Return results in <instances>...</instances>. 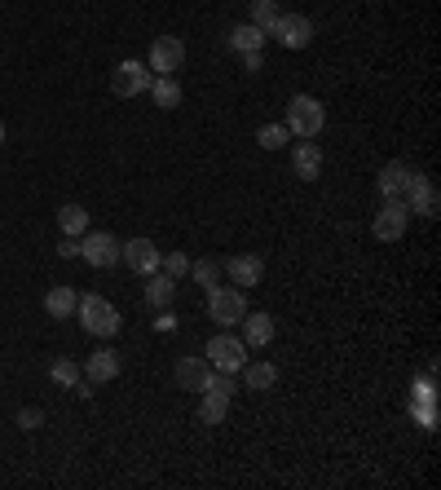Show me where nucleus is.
<instances>
[{"instance_id": "nucleus-1", "label": "nucleus", "mask_w": 441, "mask_h": 490, "mask_svg": "<svg viewBox=\"0 0 441 490\" xmlns=\"http://www.w3.org/2000/svg\"><path fill=\"white\" fill-rule=\"evenodd\" d=\"M76 314H80V327L98 341H110L119 332V309L110 305L107 296H80L76 301Z\"/></svg>"}, {"instance_id": "nucleus-2", "label": "nucleus", "mask_w": 441, "mask_h": 490, "mask_svg": "<svg viewBox=\"0 0 441 490\" xmlns=\"http://www.w3.org/2000/svg\"><path fill=\"white\" fill-rule=\"evenodd\" d=\"M287 133L292 137H318L323 133V124H327V111H323V102L318 98H309V93H296L292 102H287Z\"/></svg>"}, {"instance_id": "nucleus-3", "label": "nucleus", "mask_w": 441, "mask_h": 490, "mask_svg": "<svg viewBox=\"0 0 441 490\" xmlns=\"http://www.w3.org/2000/svg\"><path fill=\"white\" fill-rule=\"evenodd\" d=\"M243 314H247V292L243 287H212L208 292V318L220 323V327H234V323H243Z\"/></svg>"}, {"instance_id": "nucleus-4", "label": "nucleus", "mask_w": 441, "mask_h": 490, "mask_svg": "<svg viewBox=\"0 0 441 490\" xmlns=\"http://www.w3.org/2000/svg\"><path fill=\"white\" fill-rule=\"evenodd\" d=\"M212 371H229V375H238L243 363H247V345H243V336H229V332H220L208 341V354H204Z\"/></svg>"}, {"instance_id": "nucleus-5", "label": "nucleus", "mask_w": 441, "mask_h": 490, "mask_svg": "<svg viewBox=\"0 0 441 490\" xmlns=\"http://www.w3.org/2000/svg\"><path fill=\"white\" fill-rule=\"evenodd\" d=\"M181 62H186L181 36H155L150 40V58H146L150 76H172V71H181Z\"/></svg>"}, {"instance_id": "nucleus-6", "label": "nucleus", "mask_w": 441, "mask_h": 490, "mask_svg": "<svg viewBox=\"0 0 441 490\" xmlns=\"http://www.w3.org/2000/svg\"><path fill=\"white\" fill-rule=\"evenodd\" d=\"M150 67L146 62H137V58H128V62H119L115 71H110V93L115 98H137V93H146L150 89Z\"/></svg>"}, {"instance_id": "nucleus-7", "label": "nucleus", "mask_w": 441, "mask_h": 490, "mask_svg": "<svg viewBox=\"0 0 441 490\" xmlns=\"http://www.w3.org/2000/svg\"><path fill=\"white\" fill-rule=\"evenodd\" d=\"M269 36H274L283 49H309L314 22H309V13H278V22L269 27Z\"/></svg>"}, {"instance_id": "nucleus-8", "label": "nucleus", "mask_w": 441, "mask_h": 490, "mask_svg": "<svg viewBox=\"0 0 441 490\" xmlns=\"http://www.w3.org/2000/svg\"><path fill=\"white\" fill-rule=\"evenodd\" d=\"M119 239L107 235V230H93V235H80V256L93 265V269H110V265H119Z\"/></svg>"}, {"instance_id": "nucleus-9", "label": "nucleus", "mask_w": 441, "mask_h": 490, "mask_svg": "<svg viewBox=\"0 0 441 490\" xmlns=\"http://www.w3.org/2000/svg\"><path fill=\"white\" fill-rule=\"evenodd\" d=\"M159 247H155V239H128V244L119 247V261L132 269V274H155L159 269Z\"/></svg>"}, {"instance_id": "nucleus-10", "label": "nucleus", "mask_w": 441, "mask_h": 490, "mask_svg": "<svg viewBox=\"0 0 441 490\" xmlns=\"http://www.w3.org/2000/svg\"><path fill=\"white\" fill-rule=\"evenodd\" d=\"M411 177H415V168H411V164H402V159L384 164V168H380V195H384V204H402V199H406Z\"/></svg>"}, {"instance_id": "nucleus-11", "label": "nucleus", "mask_w": 441, "mask_h": 490, "mask_svg": "<svg viewBox=\"0 0 441 490\" xmlns=\"http://www.w3.org/2000/svg\"><path fill=\"white\" fill-rule=\"evenodd\" d=\"M406 226H411L406 204H384L380 217H375V239H380V244H397V239L406 235Z\"/></svg>"}, {"instance_id": "nucleus-12", "label": "nucleus", "mask_w": 441, "mask_h": 490, "mask_svg": "<svg viewBox=\"0 0 441 490\" xmlns=\"http://www.w3.org/2000/svg\"><path fill=\"white\" fill-rule=\"evenodd\" d=\"M220 269L229 274V283H234V287H243V292H247V287H256V283H261V274H265V261H261L256 252H243V256H229Z\"/></svg>"}, {"instance_id": "nucleus-13", "label": "nucleus", "mask_w": 441, "mask_h": 490, "mask_svg": "<svg viewBox=\"0 0 441 490\" xmlns=\"http://www.w3.org/2000/svg\"><path fill=\"white\" fill-rule=\"evenodd\" d=\"M406 213H420V217H437V190H433V181L424 177V173H415L411 177V186H406Z\"/></svg>"}, {"instance_id": "nucleus-14", "label": "nucleus", "mask_w": 441, "mask_h": 490, "mask_svg": "<svg viewBox=\"0 0 441 490\" xmlns=\"http://www.w3.org/2000/svg\"><path fill=\"white\" fill-rule=\"evenodd\" d=\"M292 173H296L301 181H314V177L323 173V150H318L314 137H301V141H296V150H292Z\"/></svg>"}, {"instance_id": "nucleus-15", "label": "nucleus", "mask_w": 441, "mask_h": 490, "mask_svg": "<svg viewBox=\"0 0 441 490\" xmlns=\"http://www.w3.org/2000/svg\"><path fill=\"white\" fill-rule=\"evenodd\" d=\"M269 341H274V318L247 309V314H243V345H247V349H265Z\"/></svg>"}, {"instance_id": "nucleus-16", "label": "nucleus", "mask_w": 441, "mask_h": 490, "mask_svg": "<svg viewBox=\"0 0 441 490\" xmlns=\"http://www.w3.org/2000/svg\"><path fill=\"white\" fill-rule=\"evenodd\" d=\"M208 375H212V363H208V358H181V363H177V384H181V389H195V393H199V389L208 384Z\"/></svg>"}, {"instance_id": "nucleus-17", "label": "nucleus", "mask_w": 441, "mask_h": 490, "mask_svg": "<svg viewBox=\"0 0 441 490\" xmlns=\"http://www.w3.org/2000/svg\"><path fill=\"white\" fill-rule=\"evenodd\" d=\"M84 375H89L93 384H107V380H115V375H119V354H115V349H98V354H89Z\"/></svg>"}, {"instance_id": "nucleus-18", "label": "nucleus", "mask_w": 441, "mask_h": 490, "mask_svg": "<svg viewBox=\"0 0 441 490\" xmlns=\"http://www.w3.org/2000/svg\"><path fill=\"white\" fill-rule=\"evenodd\" d=\"M76 301H80V296H76L67 283H58V287L44 292V314H49V318H71V314H76Z\"/></svg>"}, {"instance_id": "nucleus-19", "label": "nucleus", "mask_w": 441, "mask_h": 490, "mask_svg": "<svg viewBox=\"0 0 441 490\" xmlns=\"http://www.w3.org/2000/svg\"><path fill=\"white\" fill-rule=\"evenodd\" d=\"M172 292H177V278H168V274H150V283H146V305L150 309H168L172 305Z\"/></svg>"}, {"instance_id": "nucleus-20", "label": "nucleus", "mask_w": 441, "mask_h": 490, "mask_svg": "<svg viewBox=\"0 0 441 490\" xmlns=\"http://www.w3.org/2000/svg\"><path fill=\"white\" fill-rule=\"evenodd\" d=\"M146 93H150V98H155V107H164V111H172V107H181V84H177L172 76H155Z\"/></svg>"}, {"instance_id": "nucleus-21", "label": "nucleus", "mask_w": 441, "mask_h": 490, "mask_svg": "<svg viewBox=\"0 0 441 490\" xmlns=\"http://www.w3.org/2000/svg\"><path fill=\"white\" fill-rule=\"evenodd\" d=\"M58 226H62V235L80 239V235H89V213H84L80 204H62V208H58Z\"/></svg>"}, {"instance_id": "nucleus-22", "label": "nucleus", "mask_w": 441, "mask_h": 490, "mask_svg": "<svg viewBox=\"0 0 441 490\" xmlns=\"http://www.w3.org/2000/svg\"><path fill=\"white\" fill-rule=\"evenodd\" d=\"M229 44H234L238 53H261V49H265V31L252 27V22H243V27L229 31Z\"/></svg>"}, {"instance_id": "nucleus-23", "label": "nucleus", "mask_w": 441, "mask_h": 490, "mask_svg": "<svg viewBox=\"0 0 441 490\" xmlns=\"http://www.w3.org/2000/svg\"><path fill=\"white\" fill-rule=\"evenodd\" d=\"M225 415H229V398H225V393H212V389H204L199 420H204V424H225Z\"/></svg>"}, {"instance_id": "nucleus-24", "label": "nucleus", "mask_w": 441, "mask_h": 490, "mask_svg": "<svg viewBox=\"0 0 441 490\" xmlns=\"http://www.w3.org/2000/svg\"><path fill=\"white\" fill-rule=\"evenodd\" d=\"M274 380H278L274 363H243V384L247 389H274Z\"/></svg>"}, {"instance_id": "nucleus-25", "label": "nucleus", "mask_w": 441, "mask_h": 490, "mask_svg": "<svg viewBox=\"0 0 441 490\" xmlns=\"http://www.w3.org/2000/svg\"><path fill=\"white\" fill-rule=\"evenodd\" d=\"M287 124H261L256 128V146H265V150H278V146H287Z\"/></svg>"}, {"instance_id": "nucleus-26", "label": "nucleus", "mask_w": 441, "mask_h": 490, "mask_svg": "<svg viewBox=\"0 0 441 490\" xmlns=\"http://www.w3.org/2000/svg\"><path fill=\"white\" fill-rule=\"evenodd\" d=\"M274 22H278V4L274 0H252V27L269 31Z\"/></svg>"}, {"instance_id": "nucleus-27", "label": "nucleus", "mask_w": 441, "mask_h": 490, "mask_svg": "<svg viewBox=\"0 0 441 490\" xmlns=\"http://www.w3.org/2000/svg\"><path fill=\"white\" fill-rule=\"evenodd\" d=\"M49 375H53V384H62V389H76V384H80V367H76L71 358H58V363L49 367Z\"/></svg>"}, {"instance_id": "nucleus-28", "label": "nucleus", "mask_w": 441, "mask_h": 490, "mask_svg": "<svg viewBox=\"0 0 441 490\" xmlns=\"http://www.w3.org/2000/svg\"><path fill=\"white\" fill-rule=\"evenodd\" d=\"M190 274H195V283H204L212 292L220 278V261H190Z\"/></svg>"}, {"instance_id": "nucleus-29", "label": "nucleus", "mask_w": 441, "mask_h": 490, "mask_svg": "<svg viewBox=\"0 0 441 490\" xmlns=\"http://www.w3.org/2000/svg\"><path fill=\"white\" fill-rule=\"evenodd\" d=\"M159 265H164L168 278H186L190 274V256L186 252H168V256H159Z\"/></svg>"}, {"instance_id": "nucleus-30", "label": "nucleus", "mask_w": 441, "mask_h": 490, "mask_svg": "<svg viewBox=\"0 0 441 490\" xmlns=\"http://www.w3.org/2000/svg\"><path fill=\"white\" fill-rule=\"evenodd\" d=\"M204 389H212V393H225V398H234V389H238V384H234V375H229V371H217V375H208V384H204ZM204 389H199V393H204Z\"/></svg>"}, {"instance_id": "nucleus-31", "label": "nucleus", "mask_w": 441, "mask_h": 490, "mask_svg": "<svg viewBox=\"0 0 441 490\" xmlns=\"http://www.w3.org/2000/svg\"><path fill=\"white\" fill-rule=\"evenodd\" d=\"M40 420H44L40 406H22V411H18V424H22V429H40Z\"/></svg>"}, {"instance_id": "nucleus-32", "label": "nucleus", "mask_w": 441, "mask_h": 490, "mask_svg": "<svg viewBox=\"0 0 441 490\" xmlns=\"http://www.w3.org/2000/svg\"><path fill=\"white\" fill-rule=\"evenodd\" d=\"M155 327H159V332H177V318H172V309H159Z\"/></svg>"}, {"instance_id": "nucleus-33", "label": "nucleus", "mask_w": 441, "mask_h": 490, "mask_svg": "<svg viewBox=\"0 0 441 490\" xmlns=\"http://www.w3.org/2000/svg\"><path fill=\"white\" fill-rule=\"evenodd\" d=\"M62 256H80V239H71V235H62V247H58Z\"/></svg>"}, {"instance_id": "nucleus-34", "label": "nucleus", "mask_w": 441, "mask_h": 490, "mask_svg": "<svg viewBox=\"0 0 441 490\" xmlns=\"http://www.w3.org/2000/svg\"><path fill=\"white\" fill-rule=\"evenodd\" d=\"M0 146H4V124H0Z\"/></svg>"}]
</instances>
